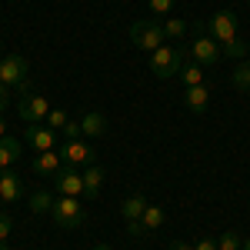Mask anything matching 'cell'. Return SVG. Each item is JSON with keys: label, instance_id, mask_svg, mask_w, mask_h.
<instances>
[{"label": "cell", "instance_id": "6da1fadb", "mask_svg": "<svg viewBox=\"0 0 250 250\" xmlns=\"http://www.w3.org/2000/svg\"><path fill=\"white\" fill-rule=\"evenodd\" d=\"M0 83L27 94V87H30V63H27L23 54H10V57L0 60Z\"/></svg>", "mask_w": 250, "mask_h": 250}, {"label": "cell", "instance_id": "7a4b0ae2", "mask_svg": "<svg viewBox=\"0 0 250 250\" xmlns=\"http://www.w3.org/2000/svg\"><path fill=\"white\" fill-rule=\"evenodd\" d=\"M180 67H184V54H180L173 43H164V47H157L154 54H150V74H154L157 80L177 77Z\"/></svg>", "mask_w": 250, "mask_h": 250}, {"label": "cell", "instance_id": "3957f363", "mask_svg": "<svg viewBox=\"0 0 250 250\" xmlns=\"http://www.w3.org/2000/svg\"><path fill=\"white\" fill-rule=\"evenodd\" d=\"M50 217H54V224L63 227V230H77V227H83V204H80V197H57Z\"/></svg>", "mask_w": 250, "mask_h": 250}, {"label": "cell", "instance_id": "277c9868", "mask_svg": "<svg viewBox=\"0 0 250 250\" xmlns=\"http://www.w3.org/2000/svg\"><path fill=\"white\" fill-rule=\"evenodd\" d=\"M130 40H134V47L154 54L157 47L167 43V37H164V23H157V20H137L134 27H130Z\"/></svg>", "mask_w": 250, "mask_h": 250}, {"label": "cell", "instance_id": "5b68a950", "mask_svg": "<svg viewBox=\"0 0 250 250\" xmlns=\"http://www.w3.org/2000/svg\"><path fill=\"white\" fill-rule=\"evenodd\" d=\"M190 57H193V63H200V67H213V63L220 60V43L207 34V23L197 27V37H193V43H190Z\"/></svg>", "mask_w": 250, "mask_h": 250}, {"label": "cell", "instance_id": "8992f818", "mask_svg": "<svg viewBox=\"0 0 250 250\" xmlns=\"http://www.w3.org/2000/svg\"><path fill=\"white\" fill-rule=\"evenodd\" d=\"M50 110H54V107H50V100L43 94H23L17 100V114H20V120H27V124H43Z\"/></svg>", "mask_w": 250, "mask_h": 250}, {"label": "cell", "instance_id": "52a82bcc", "mask_svg": "<svg viewBox=\"0 0 250 250\" xmlns=\"http://www.w3.org/2000/svg\"><path fill=\"white\" fill-rule=\"evenodd\" d=\"M207 34H210L217 43H230V40L237 37V14H230V10L213 14V17L207 20Z\"/></svg>", "mask_w": 250, "mask_h": 250}, {"label": "cell", "instance_id": "ba28073f", "mask_svg": "<svg viewBox=\"0 0 250 250\" xmlns=\"http://www.w3.org/2000/svg\"><path fill=\"white\" fill-rule=\"evenodd\" d=\"M54 187H57L60 197H83V173L70 164H63L60 173L54 177Z\"/></svg>", "mask_w": 250, "mask_h": 250}, {"label": "cell", "instance_id": "9c48e42d", "mask_svg": "<svg viewBox=\"0 0 250 250\" xmlns=\"http://www.w3.org/2000/svg\"><path fill=\"white\" fill-rule=\"evenodd\" d=\"M60 157H63V164H70V167H90V164H97L90 144H87V140H80V137H77V140H63Z\"/></svg>", "mask_w": 250, "mask_h": 250}, {"label": "cell", "instance_id": "30bf717a", "mask_svg": "<svg viewBox=\"0 0 250 250\" xmlns=\"http://www.w3.org/2000/svg\"><path fill=\"white\" fill-rule=\"evenodd\" d=\"M23 137H27V144H30L37 154H43V150H54V147H57V130H50L47 124H30Z\"/></svg>", "mask_w": 250, "mask_h": 250}, {"label": "cell", "instance_id": "8fae6325", "mask_svg": "<svg viewBox=\"0 0 250 250\" xmlns=\"http://www.w3.org/2000/svg\"><path fill=\"white\" fill-rule=\"evenodd\" d=\"M60 167H63V157H60L57 150H43V154L34 157V173L43 177V180H54L60 173Z\"/></svg>", "mask_w": 250, "mask_h": 250}, {"label": "cell", "instance_id": "7c38bea8", "mask_svg": "<svg viewBox=\"0 0 250 250\" xmlns=\"http://www.w3.org/2000/svg\"><path fill=\"white\" fill-rule=\"evenodd\" d=\"M184 107L190 114H204L210 107V87L200 83V87H184Z\"/></svg>", "mask_w": 250, "mask_h": 250}, {"label": "cell", "instance_id": "4fadbf2b", "mask_svg": "<svg viewBox=\"0 0 250 250\" xmlns=\"http://www.w3.org/2000/svg\"><path fill=\"white\" fill-rule=\"evenodd\" d=\"M20 197H23V184H20V177H17V173H10V170H3V173H0V200H3V204H17Z\"/></svg>", "mask_w": 250, "mask_h": 250}, {"label": "cell", "instance_id": "5bb4252c", "mask_svg": "<svg viewBox=\"0 0 250 250\" xmlns=\"http://www.w3.org/2000/svg\"><path fill=\"white\" fill-rule=\"evenodd\" d=\"M100 187H104V167H100V164L83 167V197L94 200L97 193H100Z\"/></svg>", "mask_w": 250, "mask_h": 250}, {"label": "cell", "instance_id": "9a60e30c", "mask_svg": "<svg viewBox=\"0 0 250 250\" xmlns=\"http://www.w3.org/2000/svg\"><path fill=\"white\" fill-rule=\"evenodd\" d=\"M20 160V140L17 137H0V170H7L10 164H17Z\"/></svg>", "mask_w": 250, "mask_h": 250}, {"label": "cell", "instance_id": "2e32d148", "mask_svg": "<svg viewBox=\"0 0 250 250\" xmlns=\"http://www.w3.org/2000/svg\"><path fill=\"white\" fill-rule=\"evenodd\" d=\"M80 130H83V137H104L107 134V117L90 110V114L80 120Z\"/></svg>", "mask_w": 250, "mask_h": 250}, {"label": "cell", "instance_id": "e0dca14e", "mask_svg": "<svg viewBox=\"0 0 250 250\" xmlns=\"http://www.w3.org/2000/svg\"><path fill=\"white\" fill-rule=\"evenodd\" d=\"M147 210V200H144V193H134V197H127L124 204H120V213H124V220H140Z\"/></svg>", "mask_w": 250, "mask_h": 250}, {"label": "cell", "instance_id": "ac0fdd59", "mask_svg": "<svg viewBox=\"0 0 250 250\" xmlns=\"http://www.w3.org/2000/svg\"><path fill=\"white\" fill-rule=\"evenodd\" d=\"M230 80H233V87H237V90H244V94H250V57L244 60V63H237V67H233Z\"/></svg>", "mask_w": 250, "mask_h": 250}, {"label": "cell", "instance_id": "d6986e66", "mask_svg": "<svg viewBox=\"0 0 250 250\" xmlns=\"http://www.w3.org/2000/svg\"><path fill=\"white\" fill-rule=\"evenodd\" d=\"M177 77L184 80V87H200L204 83V70H200V63H184Z\"/></svg>", "mask_w": 250, "mask_h": 250}, {"label": "cell", "instance_id": "ffe728a7", "mask_svg": "<svg viewBox=\"0 0 250 250\" xmlns=\"http://www.w3.org/2000/svg\"><path fill=\"white\" fill-rule=\"evenodd\" d=\"M54 200H57L54 193L37 190L34 197H30V210H34V213H50V210H54Z\"/></svg>", "mask_w": 250, "mask_h": 250}, {"label": "cell", "instance_id": "44dd1931", "mask_svg": "<svg viewBox=\"0 0 250 250\" xmlns=\"http://www.w3.org/2000/svg\"><path fill=\"white\" fill-rule=\"evenodd\" d=\"M140 220H144L147 233H150V230H160V227H164V210H160V207H150V204H147V210H144V217H140Z\"/></svg>", "mask_w": 250, "mask_h": 250}, {"label": "cell", "instance_id": "7402d4cb", "mask_svg": "<svg viewBox=\"0 0 250 250\" xmlns=\"http://www.w3.org/2000/svg\"><path fill=\"white\" fill-rule=\"evenodd\" d=\"M184 34H187V20H177V17L164 20V37L167 40H177V37H184Z\"/></svg>", "mask_w": 250, "mask_h": 250}, {"label": "cell", "instance_id": "603a6c76", "mask_svg": "<svg viewBox=\"0 0 250 250\" xmlns=\"http://www.w3.org/2000/svg\"><path fill=\"white\" fill-rule=\"evenodd\" d=\"M220 54L224 57H247V40L233 37L230 43H220Z\"/></svg>", "mask_w": 250, "mask_h": 250}, {"label": "cell", "instance_id": "cb8c5ba5", "mask_svg": "<svg viewBox=\"0 0 250 250\" xmlns=\"http://www.w3.org/2000/svg\"><path fill=\"white\" fill-rule=\"evenodd\" d=\"M10 227H14L10 213H0V250H10Z\"/></svg>", "mask_w": 250, "mask_h": 250}, {"label": "cell", "instance_id": "d4e9b609", "mask_svg": "<svg viewBox=\"0 0 250 250\" xmlns=\"http://www.w3.org/2000/svg\"><path fill=\"white\" fill-rule=\"evenodd\" d=\"M240 244H244V240H240V233H224V237H217V250H240Z\"/></svg>", "mask_w": 250, "mask_h": 250}, {"label": "cell", "instance_id": "484cf974", "mask_svg": "<svg viewBox=\"0 0 250 250\" xmlns=\"http://www.w3.org/2000/svg\"><path fill=\"white\" fill-rule=\"evenodd\" d=\"M67 120H70V117L63 114V110H50V114H47V120H43V124H47V127H50V130H63V127H67Z\"/></svg>", "mask_w": 250, "mask_h": 250}, {"label": "cell", "instance_id": "4316f807", "mask_svg": "<svg viewBox=\"0 0 250 250\" xmlns=\"http://www.w3.org/2000/svg\"><path fill=\"white\" fill-rule=\"evenodd\" d=\"M147 3H150V10H154L157 17H167L173 10V0H147Z\"/></svg>", "mask_w": 250, "mask_h": 250}, {"label": "cell", "instance_id": "83f0119b", "mask_svg": "<svg viewBox=\"0 0 250 250\" xmlns=\"http://www.w3.org/2000/svg\"><path fill=\"white\" fill-rule=\"evenodd\" d=\"M60 134H63V140H77V137H83V130H80V120H67V127H63Z\"/></svg>", "mask_w": 250, "mask_h": 250}, {"label": "cell", "instance_id": "f1b7e54d", "mask_svg": "<svg viewBox=\"0 0 250 250\" xmlns=\"http://www.w3.org/2000/svg\"><path fill=\"white\" fill-rule=\"evenodd\" d=\"M127 233H130V237H144V233H147L144 220H127Z\"/></svg>", "mask_w": 250, "mask_h": 250}, {"label": "cell", "instance_id": "f546056e", "mask_svg": "<svg viewBox=\"0 0 250 250\" xmlns=\"http://www.w3.org/2000/svg\"><path fill=\"white\" fill-rule=\"evenodd\" d=\"M7 107H10V87H7V83H0V114H3Z\"/></svg>", "mask_w": 250, "mask_h": 250}, {"label": "cell", "instance_id": "4dcf8cb0", "mask_svg": "<svg viewBox=\"0 0 250 250\" xmlns=\"http://www.w3.org/2000/svg\"><path fill=\"white\" fill-rule=\"evenodd\" d=\"M193 250H217V240H213V237H200V240L193 244Z\"/></svg>", "mask_w": 250, "mask_h": 250}, {"label": "cell", "instance_id": "1f68e13d", "mask_svg": "<svg viewBox=\"0 0 250 250\" xmlns=\"http://www.w3.org/2000/svg\"><path fill=\"white\" fill-rule=\"evenodd\" d=\"M167 250H193V244H184V240H173Z\"/></svg>", "mask_w": 250, "mask_h": 250}, {"label": "cell", "instance_id": "d6a6232c", "mask_svg": "<svg viewBox=\"0 0 250 250\" xmlns=\"http://www.w3.org/2000/svg\"><path fill=\"white\" fill-rule=\"evenodd\" d=\"M0 137H7V124H3V117H0Z\"/></svg>", "mask_w": 250, "mask_h": 250}, {"label": "cell", "instance_id": "836d02e7", "mask_svg": "<svg viewBox=\"0 0 250 250\" xmlns=\"http://www.w3.org/2000/svg\"><path fill=\"white\" fill-rule=\"evenodd\" d=\"M240 250H250V237H247V240H244V244H240Z\"/></svg>", "mask_w": 250, "mask_h": 250}, {"label": "cell", "instance_id": "e575fe53", "mask_svg": "<svg viewBox=\"0 0 250 250\" xmlns=\"http://www.w3.org/2000/svg\"><path fill=\"white\" fill-rule=\"evenodd\" d=\"M94 250H110V247H107V244H97V247Z\"/></svg>", "mask_w": 250, "mask_h": 250}, {"label": "cell", "instance_id": "d590c367", "mask_svg": "<svg viewBox=\"0 0 250 250\" xmlns=\"http://www.w3.org/2000/svg\"><path fill=\"white\" fill-rule=\"evenodd\" d=\"M247 57H250V40H247Z\"/></svg>", "mask_w": 250, "mask_h": 250}, {"label": "cell", "instance_id": "8d00e7d4", "mask_svg": "<svg viewBox=\"0 0 250 250\" xmlns=\"http://www.w3.org/2000/svg\"><path fill=\"white\" fill-rule=\"evenodd\" d=\"M247 7H250V0H247Z\"/></svg>", "mask_w": 250, "mask_h": 250}, {"label": "cell", "instance_id": "74e56055", "mask_svg": "<svg viewBox=\"0 0 250 250\" xmlns=\"http://www.w3.org/2000/svg\"><path fill=\"white\" fill-rule=\"evenodd\" d=\"M0 173H3V170H0Z\"/></svg>", "mask_w": 250, "mask_h": 250}]
</instances>
